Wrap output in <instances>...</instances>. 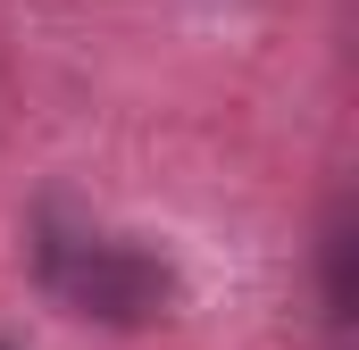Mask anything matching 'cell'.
<instances>
[{
  "label": "cell",
  "instance_id": "1",
  "mask_svg": "<svg viewBox=\"0 0 359 350\" xmlns=\"http://www.w3.org/2000/svg\"><path fill=\"white\" fill-rule=\"evenodd\" d=\"M42 275H50V292L76 317L117 326V334L159 326L176 309V267L151 242H134V234H50L42 242Z\"/></svg>",
  "mask_w": 359,
  "mask_h": 350
},
{
  "label": "cell",
  "instance_id": "2",
  "mask_svg": "<svg viewBox=\"0 0 359 350\" xmlns=\"http://www.w3.org/2000/svg\"><path fill=\"white\" fill-rule=\"evenodd\" d=\"M318 292H326V317L334 326L359 317V225H351L343 200L326 209V234H318Z\"/></svg>",
  "mask_w": 359,
  "mask_h": 350
}]
</instances>
